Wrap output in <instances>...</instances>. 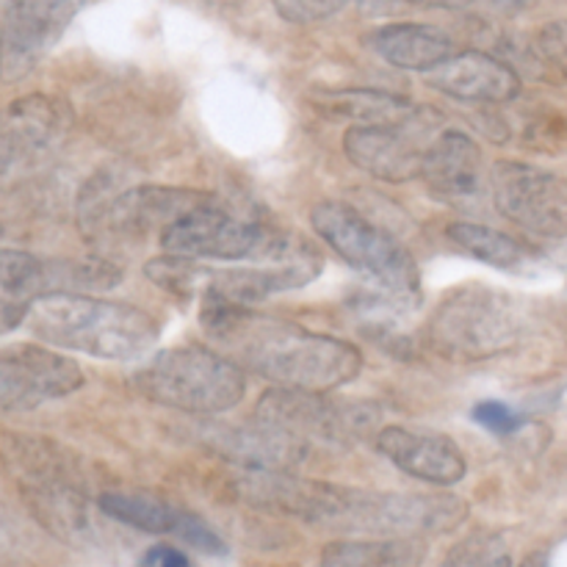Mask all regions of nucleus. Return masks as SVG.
Instances as JSON below:
<instances>
[{
  "label": "nucleus",
  "mask_w": 567,
  "mask_h": 567,
  "mask_svg": "<svg viewBox=\"0 0 567 567\" xmlns=\"http://www.w3.org/2000/svg\"><path fill=\"white\" fill-rule=\"evenodd\" d=\"M377 452L404 471L430 485L452 487L465 480L468 463L465 454L452 437L437 435V432H415L408 426H385L374 437Z\"/></svg>",
  "instance_id": "nucleus-14"
},
{
  "label": "nucleus",
  "mask_w": 567,
  "mask_h": 567,
  "mask_svg": "<svg viewBox=\"0 0 567 567\" xmlns=\"http://www.w3.org/2000/svg\"><path fill=\"white\" fill-rule=\"evenodd\" d=\"M524 327V308L515 297L487 286H463L437 305L426 338L452 363H482L513 349Z\"/></svg>",
  "instance_id": "nucleus-5"
},
{
  "label": "nucleus",
  "mask_w": 567,
  "mask_h": 567,
  "mask_svg": "<svg viewBox=\"0 0 567 567\" xmlns=\"http://www.w3.org/2000/svg\"><path fill=\"white\" fill-rule=\"evenodd\" d=\"M133 385L150 402L188 415H219L247 393L244 369L225 352L177 347L153 354L133 374Z\"/></svg>",
  "instance_id": "nucleus-4"
},
{
  "label": "nucleus",
  "mask_w": 567,
  "mask_h": 567,
  "mask_svg": "<svg viewBox=\"0 0 567 567\" xmlns=\"http://www.w3.org/2000/svg\"><path fill=\"white\" fill-rule=\"evenodd\" d=\"M142 565H153V567H186L188 557L183 551L172 546H158L150 548L147 554L142 557Z\"/></svg>",
  "instance_id": "nucleus-30"
},
{
  "label": "nucleus",
  "mask_w": 567,
  "mask_h": 567,
  "mask_svg": "<svg viewBox=\"0 0 567 567\" xmlns=\"http://www.w3.org/2000/svg\"><path fill=\"white\" fill-rule=\"evenodd\" d=\"M310 225L332 252L352 269L377 282V288L402 302L415 305L421 297V271L413 255L377 221L365 219L352 205L327 199L310 214Z\"/></svg>",
  "instance_id": "nucleus-7"
},
{
  "label": "nucleus",
  "mask_w": 567,
  "mask_h": 567,
  "mask_svg": "<svg viewBox=\"0 0 567 567\" xmlns=\"http://www.w3.org/2000/svg\"><path fill=\"white\" fill-rule=\"evenodd\" d=\"M28 327L42 343L100 360H136L155 347L161 327L147 310L89 297L86 291H50L33 302Z\"/></svg>",
  "instance_id": "nucleus-2"
},
{
  "label": "nucleus",
  "mask_w": 567,
  "mask_h": 567,
  "mask_svg": "<svg viewBox=\"0 0 567 567\" xmlns=\"http://www.w3.org/2000/svg\"><path fill=\"white\" fill-rule=\"evenodd\" d=\"M3 463L37 524L59 540H86L89 493L75 457L42 437H11Z\"/></svg>",
  "instance_id": "nucleus-3"
},
{
  "label": "nucleus",
  "mask_w": 567,
  "mask_h": 567,
  "mask_svg": "<svg viewBox=\"0 0 567 567\" xmlns=\"http://www.w3.org/2000/svg\"><path fill=\"white\" fill-rule=\"evenodd\" d=\"M374 50L399 70L432 72L454 55V42L446 31L426 22H393L374 33Z\"/></svg>",
  "instance_id": "nucleus-19"
},
{
  "label": "nucleus",
  "mask_w": 567,
  "mask_h": 567,
  "mask_svg": "<svg viewBox=\"0 0 567 567\" xmlns=\"http://www.w3.org/2000/svg\"><path fill=\"white\" fill-rule=\"evenodd\" d=\"M258 419L308 443H352L371 430L377 410L371 404L332 402L319 391L277 388L260 399Z\"/></svg>",
  "instance_id": "nucleus-10"
},
{
  "label": "nucleus",
  "mask_w": 567,
  "mask_h": 567,
  "mask_svg": "<svg viewBox=\"0 0 567 567\" xmlns=\"http://www.w3.org/2000/svg\"><path fill=\"white\" fill-rule=\"evenodd\" d=\"M471 415H474L476 424L485 426L487 432H493V435H498V437L515 435V432L524 426V419H520L513 408H507V404H502V402L476 404L474 413Z\"/></svg>",
  "instance_id": "nucleus-27"
},
{
  "label": "nucleus",
  "mask_w": 567,
  "mask_h": 567,
  "mask_svg": "<svg viewBox=\"0 0 567 567\" xmlns=\"http://www.w3.org/2000/svg\"><path fill=\"white\" fill-rule=\"evenodd\" d=\"M421 177L437 199L452 205L476 203L485 186H491V175H485V155L463 131H443L432 138Z\"/></svg>",
  "instance_id": "nucleus-15"
},
{
  "label": "nucleus",
  "mask_w": 567,
  "mask_h": 567,
  "mask_svg": "<svg viewBox=\"0 0 567 567\" xmlns=\"http://www.w3.org/2000/svg\"><path fill=\"white\" fill-rule=\"evenodd\" d=\"M465 518L468 504L457 496L352 491L338 529L380 537H419L457 529Z\"/></svg>",
  "instance_id": "nucleus-8"
},
{
  "label": "nucleus",
  "mask_w": 567,
  "mask_h": 567,
  "mask_svg": "<svg viewBox=\"0 0 567 567\" xmlns=\"http://www.w3.org/2000/svg\"><path fill=\"white\" fill-rule=\"evenodd\" d=\"M277 14L297 25H310V22H321L336 17L338 11L347 6V0H271Z\"/></svg>",
  "instance_id": "nucleus-25"
},
{
  "label": "nucleus",
  "mask_w": 567,
  "mask_h": 567,
  "mask_svg": "<svg viewBox=\"0 0 567 567\" xmlns=\"http://www.w3.org/2000/svg\"><path fill=\"white\" fill-rule=\"evenodd\" d=\"M31 3H37V0H0V17L9 14V11H14V9H20V6H31Z\"/></svg>",
  "instance_id": "nucleus-33"
},
{
  "label": "nucleus",
  "mask_w": 567,
  "mask_h": 567,
  "mask_svg": "<svg viewBox=\"0 0 567 567\" xmlns=\"http://www.w3.org/2000/svg\"><path fill=\"white\" fill-rule=\"evenodd\" d=\"M50 291H55V260L0 249V336L25 324L33 302Z\"/></svg>",
  "instance_id": "nucleus-18"
},
{
  "label": "nucleus",
  "mask_w": 567,
  "mask_h": 567,
  "mask_svg": "<svg viewBox=\"0 0 567 567\" xmlns=\"http://www.w3.org/2000/svg\"><path fill=\"white\" fill-rule=\"evenodd\" d=\"M426 548L419 537H385V540L330 543L321 565L332 567H408L424 559Z\"/></svg>",
  "instance_id": "nucleus-20"
},
{
  "label": "nucleus",
  "mask_w": 567,
  "mask_h": 567,
  "mask_svg": "<svg viewBox=\"0 0 567 567\" xmlns=\"http://www.w3.org/2000/svg\"><path fill=\"white\" fill-rule=\"evenodd\" d=\"M175 535L181 537L183 543H188L192 548L203 554H225V540L205 524L203 518L192 513H183L181 520H177V529Z\"/></svg>",
  "instance_id": "nucleus-28"
},
{
  "label": "nucleus",
  "mask_w": 567,
  "mask_h": 567,
  "mask_svg": "<svg viewBox=\"0 0 567 567\" xmlns=\"http://www.w3.org/2000/svg\"><path fill=\"white\" fill-rule=\"evenodd\" d=\"M14 535H17V520L11 518V513H6V509L0 507V548L14 546Z\"/></svg>",
  "instance_id": "nucleus-32"
},
{
  "label": "nucleus",
  "mask_w": 567,
  "mask_h": 567,
  "mask_svg": "<svg viewBox=\"0 0 567 567\" xmlns=\"http://www.w3.org/2000/svg\"><path fill=\"white\" fill-rule=\"evenodd\" d=\"M48 3H50V11H53L55 20L66 28L72 22V17H75L83 6L92 3V0H48Z\"/></svg>",
  "instance_id": "nucleus-31"
},
{
  "label": "nucleus",
  "mask_w": 567,
  "mask_h": 567,
  "mask_svg": "<svg viewBox=\"0 0 567 567\" xmlns=\"http://www.w3.org/2000/svg\"><path fill=\"white\" fill-rule=\"evenodd\" d=\"M491 197L498 214L520 230L546 238L567 236L565 175L518 161H502L491 172Z\"/></svg>",
  "instance_id": "nucleus-9"
},
{
  "label": "nucleus",
  "mask_w": 567,
  "mask_h": 567,
  "mask_svg": "<svg viewBox=\"0 0 567 567\" xmlns=\"http://www.w3.org/2000/svg\"><path fill=\"white\" fill-rule=\"evenodd\" d=\"M72 125V111L64 100L48 94H28L14 100L0 114V177L25 169L55 147Z\"/></svg>",
  "instance_id": "nucleus-13"
},
{
  "label": "nucleus",
  "mask_w": 567,
  "mask_h": 567,
  "mask_svg": "<svg viewBox=\"0 0 567 567\" xmlns=\"http://www.w3.org/2000/svg\"><path fill=\"white\" fill-rule=\"evenodd\" d=\"M471 0H360L358 9L365 17H396L421 9H463Z\"/></svg>",
  "instance_id": "nucleus-26"
},
{
  "label": "nucleus",
  "mask_w": 567,
  "mask_h": 567,
  "mask_svg": "<svg viewBox=\"0 0 567 567\" xmlns=\"http://www.w3.org/2000/svg\"><path fill=\"white\" fill-rule=\"evenodd\" d=\"M61 33L64 25L53 17L48 0L20 6L0 17V78L17 83L31 75Z\"/></svg>",
  "instance_id": "nucleus-17"
},
{
  "label": "nucleus",
  "mask_w": 567,
  "mask_h": 567,
  "mask_svg": "<svg viewBox=\"0 0 567 567\" xmlns=\"http://www.w3.org/2000/svg\"><path fill=\"white\" fill-rule=\"evenodd\" d=\"M327 111L360 125H399L419 111V105L408 97H396L388 92H371V89H352V92L327 94Z\"/></svg>",
  "instance_id": "nucleus-22"
},
{
  "label": "nucleus",
  "mask_w": 567,
  "mask_h": 567,
  "mask_svg": "<svg viewBox=\"0 0 567 567\" xmlns=\"http://www.w3.org/2000/svg\"><path fill=\"white\" fill-rule=\"evenodd\" d=\"M430 83L463 103H509L518 97L520 78L496 55L465 50L430 72Z\"/></svg>",
  "instance_id": "nucleus-16"
},
{
  "label": "nucleus",
  "mask_w": 567,
  "mask_h": 567,
  "mask_svg": "<svg viewBox=\"0 0 567 567\" xmlns=\"http://www.w3.org/2000/svg\"><path fill=\"white\" fill-rule=\"evenodd\" d=\"M210 341L241 369L293 391L330 393L363 369L358 347L236 305H199Z\"/></svg>",
  "instance_id": "nucleus-1"
},
{
  "label": "nucleus",
  "mask_w": 567,
  "mask_h": 567,
  "mask_svg": "<svg viewBox=\"0 0 567 567\" xmlns=\"http://www.w3.org/2000/svg\"><path fill=\"white\" fill-rule=\"evenodd\" d=\"M83 385L81 365L59 349L17 343L0 349V413H28Z\"/></svg>",
  "instance_id": "nucleus-12"
},
{
  "label": "nucleus",
  "mask_w": 567,
  "mask_h": 567,
  "mask_svg": "<svg viewBox=\"0 0 567 567\" xmlns=\"http://www.w3.org/2000/svg\"><path fill=\"white\" fill-rule=\"evenodd\" d=\"M449 565H509L504 537L496 532H474L446 557Z\"/></svg>",
  "instance_id": "nucleus-24"
},
{
  "label": "nucleus",
  "mask_w": 567,
  "mask_h": 567,
  "mask_svg": "<svg viewBox=\"0 0 567 567\" xmlns=\"http://www.w3.org/2000/svg\"><path fill=\"white\" fill-rule=\"evenodd\" d=\"M305 241L275 230L255 216L238 214L221 205L219 197L188 210L161 230V247L169 255L192 260H277L291 255Z\"/></svg>",
  "instance_id": "nucleus-6"
},
{
  "label": "nucleus",
  "mask_w": 567,
  "mask_h": 567,
  "mask_svg": "<svg viewBox=\"0 0 567 567\" xmlns=\"http://www.w3.org/2000/svg\"><path fill=\"white\" fill-rule=\"evenodd\" d=\"M537 48L567 78V20L543 25L537 33Z\"/></svg>",
  "instance_id": "nucleus-29"
},
{
  "label": "nucleus",
  "mask_w": 567,
  "mask_h": 567,
  "mask_svg": "<svg viewBox=\"0 0 567 567\" xmlns=\"http://www.w3.org/2000/svg\"><path fill=\"white\" fill-rule=\"evenodd\" d=\"M449 241L457 249H463L471 258L482 260V264L493 266V269H520L529 264V249L513 236L493 230L487 225H476V221H452L446 227Z\"/></svg>",
  "instance_id": "nucleus-21"
},
{
  "label": "nucleus",
  "mask_w": 567,
  "mask_h": 567,
  "mask_svg": "<svg viewBox=\"0 0 567 567\" xmlns=\"http://www.w3.org/2000/svg\"><path fill=\"white\" fill-rule=\"evenodd\" d=\"M437 116L419 109L399 125H354L343 133V153L365 175L385 183H408L424 172L426 131Z\"/></svg>",
  "instance_id": "nucleus-11"
},
{
  "label": "nucleus",
  "mask_w": 567,
  "mask_h": 567,
  "mask_svg": "<svg viewBox=\"0 0 567 567\" xmlns=\"http://www.w3.org/2000/svg\"><path fill=\"white\" fill-rule=\"evenodd\" d=\"M97 507L116 524L133 526V529L150 532V535H175L177 520L183 515V509L172 507L161 498L136 496V493H105L100 496Z\"/></svg>",
  "instance_id": "nucleus-23"
}]
</instances>
